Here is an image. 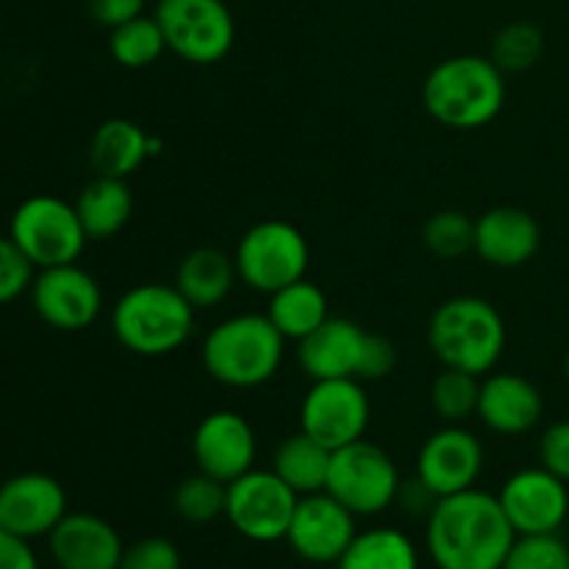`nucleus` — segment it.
Masks as SVG:
<instances>
[{
  "label": "nucleus",
  "instance_id": "nucleus-18",
  "mask_svg": "<svg viewBox=\"0 0 569 569\" xmlns=\"http://www.w3.org/2000/svg\"><path fill=\"white\" fill-rule=\"evenodd\" d=\"M48 548L59 569H120L126 553L114 526L87 511H67L50 531Z\"/></svg>",
  "mask_w": 569,
  "mask_h": 569
},
{
  "label": "nucleus",
  "instance_id": "nucleus-30",
  "mask_svg": "<svg viewBox=\"0 0 569 569\" xmlns=\"http://www.w3.org/2000/svg\"><path fill=\"white\" fill-rule=\"evenodd\" d=\"M228 503V483L217 481V478L206 476V472H194V476L183 478L178 483L176 495H172V509L189 526H209L217 517H226Z\"/></svg>",
  "mask_w": 569,
  "mask_h": 569
},
{
  "label": "nucleus",
  "instance_id": "nucleus-10",
  "mask_svg": "<svg viewBox=\"0 0 569 569\" xmlns=\"http://www.w3.org/2000/svg\"><path fill=\"white\" fill-rule=\"evenodd\" d=\"M300 495L272 470H250L228 483L226 520L239 537L259 545L287 539Z\"/></svg>",
  "mask_w": 569,
  "mask_h": 569
},
{
  "label": "nucleus",
  "instance_id": "nucleus-29",
  "mask_svg": "<svg viewBox=\"0 0 569 569\" xmlns=\"http://www.w3.org/2000/svg\"><path fill=\"white\" fill-rule=\"evenodd\" d=\"M478 398H481V378L472 372L442 367L431 383V409L445 426H461L478 415Z\"/></svg>",
  "mask_w": 569,
  "mask_h": 569
},
{
  "label": "nucleus",
  "instance_id": "nucleus-17",
  "mask_svg": "<svg viewBox=\"0 0 569 569\" xmlns=\"http://www.w3.org/2000/svg\"><path fill=\"white\" fill-rule=\"evenodd\" d=\"M67 515V492L44 472H22L0 483V528L22 539L50 537Z\"/></svg>",
  "mask_w": 569,
  "mask_h": 569
},
{
  "label": "nucleus",
  "instance_id": "nucleus-13",
  "mask_svg": "<svg viewBox=\"0 0 569 569\" xmlns=\"http://www.w3.org/2000/svg\"><path fill=\"white\" fill-rule=\"evenodd\" d=\"M31 303L39 320L56 331H83L103 309L98 281L78 264H59L39 270L31 283Z\"/></svg>",
  "mask_w": 569,
  "mask_h": 569
},
{
  "label": "nucleus",
  "instance_id": "nucleus-20",
  "mask_svg": "<svg viewBox=\"0 0 569 569\" xmlns=\"http://www.w3.org/2000/svg\"><path fill=\"white\" fill-rule=\"evenodd\" d=\"M545 398L531 378L520 372H489L481 378L478 420L503 437H522L539 426Z\"/></svg>",
  "mask_w": 569,
  "mask_h": 569
},
{
  "label": "nucleus",
  "instance_id": "nucleus-7",
  "mask_svg": "<svg viewBox=\"0 0 569 569\" xmlns=\"http://www.w3.org/2000/svg\"><path fill=\"white\" fill-rule=\"evenodd\" d=\"M233 261L242 283L256 292L272 295L306 278L311 261L309 239L287 220L256 222L239 239Z\"/></svg>",
  "mask_w": 569,
  "mask_h": 569
},
{
  "label": "nucleus",
  "instance_id": "nucleus-9",
  "mask_svg": "<svg viewBox=\"0 0 569 569\" xmlns=\"http://www.w3.org/2000/svg\"><path fill=\"white\" fill-rule=\"evenodd\" d=\"M400 472L392 456L378 445L359 439L333 450L326 492L348 506L356 517H372L398 503Z\"/></svg>",
  "mask_w": 569,
  "mask_h": 569
},
{
  "label": "nucleus",
  "instance_id": "nucleus-31",
  "mask_svg": "<svg viewBox=\"0 0 569 569\" xmlns=\"http://www.w3.org/2000/svg\"><path fill=\"white\" fill-rule=\"evenodd\" d=\"M545 53V33L537 22L515 20L500 28L492 39L489 59L503 72H528Z\"/></svg>",
  "mask_w": 569,
  "mask_h": 569
},
{
  "label": "nucleus",
  "instance_id": "nucleus-27",
  "mask_svg": "<svg viewBox=\"0 0 569 569\" xmlns=\"http://www.w3.org/2000/svg\"><path fill=\"white\" fill-rule=\"evenodd\" d=\"M337 569H420V556L398 528H370L356 533Z\"/></svg>",
  "mask_w": 569,
  "mask_h": 569
},
{
  "label": "nucleus",
  "instance_id": "nucleus-16",
  "mask_svg": "<svg viewBox=\"0 0 569 569\" xmlns=\"http://www.w3.org/2000/svg\"><path fill=\"white\" fill-rule=\"evenodd\" d=\"M192 459L200 472L222 483L253 470L256 433L239 411L220 409L206 415L192 433Z\"/></svg>",
  "mask_w": 569,
  "mask_h": 569
},
{
  "label": "nucleus",
  "instance_id": "nucleus-15",
  "mask_svg": "<svg viewBox=\"0 0 569 569\" xmlns=\"http://www.w3.org/2000/svg\"><path fill=\"white\" fill-rule=\"evenodd\" d=\"M483 470V445L461 426H442L422 442L417 453V478L437 498L476 487Z\"/></svg>",
  "mask_w": 569,
  "mask_h": 569
},
{
  "label": "nucleus",
  "instance_id": "nucleus-3",
  "mask_svg": "<svg viewBox=\"0 0 569 569\" xmlns=\"http://www.w3.org/2000/svg\"><path fill=\"white\" fill-rule=\"evenodd\" d=\"M194 311L176 283H137L111 309V331L128 353L159 359L189 342Z\"/></svg>",
  "mask_w": 569,
  "mask_h": 569
},
{
  "label": "nucleus",
  "instance_id": "nucleus-41",
  "mask_svg": "<svg viewBox=\"0 0 569 569\" xmlns=\"http://www.w3.org/2000/svg\"><path fill=\"white\" fill-rule=\"evenodd\" d=\"M565 378H567V383H569V350H567V356H565Z\"/></svg>",
  "mask_w": 569,
  "mask_h": 569
},
{
  "label": "nucleus",
  "instance_id": "nucleus-11",
  "mask_svg": "<svg viewBox=\"0 0 569 569\" xmlns=\"http://www.w3.org/2000/svg\"><path fill=\"white\" fill-rule=\"evenodd\" d=\"M370 426V398L359 378L315 381L300 403V431L328 450H339L365 439Z\"/></svg>",
  "mask_w": 569,
  "mask_h": 569
},
{
  "label": "nucleus",
  "instance_id": "nucleus-26",
  "mask_svg": "<svg viewBox=\"0 0 569 569\" xmlns=\"http://www.w3.org/2000/svg\"><path fill=\"white\" fill-rule=\"evenodd\" d=\"M331 456L333 450H328L326 445L317 442V439L309 437L306 431H298L292 433V437L283 439L276 448V456H272V472H276L281 481H287L300 498H303V495L326 492Z\"/></svg>",
  "mask_w": 569,
  "mask_h": 569
},
{
  "label": "nucleus",
  "instance_id": "nucleus-12",
  "mask_svg": "<svg viewBox=\"0 0 569 569\" xmlns=\"http://www.w3.org/2000/svg\"><path fill=\"white\" fill-rule=\"evenodd\" d=\"M356 515L328 492L303 495L287 531L289 548L309 565H337L356 539Z\"/></svg>",
  "mask_w": 569,
  "mask_h": 569
},
{
  "label": "nucleus",
  "instance_id": "nucleus-4",
  "mask_svg": "<svg viewBox=\"0 0 569 569\" xmlns=\"http://www.w3.org/2000/svg\"><path fill=\"white\" fill-rule=\"evenodd\" d=\"M506 322L489 300L476 295L445 300L428 322V348L442 367L483 378L506 350Z\"/></svg>",
  "mask_w": 569,
  "mask_h": 569
},
{
  "label": "nucleus",
  "instance_id": "nucleus-40",
  "mask_svg": "<svg viewBox=\"0 0 569 569\" xmlns=\"http://www.w3.org/2000/svg\"><path fill=\"white\" fill-rule=\"evenodd\" d=\"M398 503L403 506V509L409 511V515H417V517L426 515V520H428V515H431L433 506L439 503V498L431 492V489L426 487V483L420 481V478L415 476V478H411V481L400 483Z\"/></svg>",
  "mask_w": 569,
  "mask_h": 569
},
{
  "label": "nucleus",
  "instance_id": "nucleus-36",
  "mask_svg": "<svg viewBox=\"0 0 569 569\" xmlns=\"http://www.w3.org/2000/svg\"><path fill=\"white\" fill-rule=\"evenodd\" d=\"M398 367V348L383 333H367L365 356H361L359 381H383Z\"/></svg>",
  "mask_w": 569,
  "mask_h": 569
},
{
  "label": "nucleus",
  "instance_id": "nucleus-14",
  "mask_svg": "<svg viewBox=\"0 0 569 569\" xmlns=\"http://www.w3.org/2000/svg\"><path fill=\"white\" fill-rule=\"evenodd\" d=\"M517 537L559 533L569 517V483L539 467L515 472L498 492Z\"/></svg>",
  "mask_w": 569,
  "mask_h": 569
},
{
  "label": "nucleus",
  "instance_id": "nucleus-1",
  "mask_svg": "<svg viewBox=\"0 0 569 569\" xmlns=\"http://www.w3.org/2000/svg\"><path fill=\"white\" fill-rule=\"evenodd\" d=\"M515 539L498 495L476 487L439 498L428 515L426 548L437 569H503Z\"/></svg>",
  "mask_w": 569,
  "mask_h": 569
},
{
  "label": "nucleus",
  "instance_id": "nucleus-23",
  "mask_svg": "<svg viewBox=\"0 0 569 569\" xmlns=\"http://www.w3.org/2000/svg\"><path fill=\"white\" fill-rule=\"evenodd\" d=\"M237 261L217 248H194L183 256L176 272V287L194 309H214L237 283Z\"/></svg>",
  "mask_w": 569,
  "mask_h": 569
},
{
  "label": "nucleus",
  "instance_id": "nucleus-32",
  "mask_svg": "<svg viewBox=\"0 0 569 569\" xmlns=\"http://www.w3.org/2000/svg\"><path fill=\"white\" fill-rule=\"evenodd\" d=\"M422 242H426V248L431 250L437 259H461V256L470 253L472 244H476V220H470L465 211L456 209L437 211V214L428 217V222L422 226Z\"/></svg>",
  "mask_w": 569,
  "mask_h": 569
},
{
  "label": "nucleus",
  "instance_id": "nucleus-34",
  "mask_svg": "<svg viewBox=\"0 0 569 569\" xmlns=\"http://www.w3.org/2000/svg\"><path fill=\"white\" fill-rule=\"evenodd\" d=\"M33 264L11 239H0V303H11L33 283Z\"/></svg>",
  "mask_w": 569,
  "mask_h": 569
},
{
  "label": "nucleus",
  "instance_id": "nucleus-38",
  "mask_svg": "<svg viewBox=\"0 0 569 569\" xmlns=\"http://www.w3.org/2000/svg\"><path fill=\"white\" fill-rule=\"evenodd\" d=\"M89 14L103 28H117L133 17L144 14V0H87Z\"/></svg>",
  "mask_w": 569,
  "mask_h": 569
},
{
  "label": "nucleus",
  "instance_id": "nucleus-21",
  "mask_svg": "<svg viewBox=\"0 0 569 569\" xmlns=\"http://www.w3.org/2000/svg\"><path fill=\"white\" fill-rule=\"evenodd\" d=\"M367 333L348 317H328L315 333L298 342V365L311 381L359 378Z\"/></svg>",
  "mask_w": 569,
  "mask_h": 569
},
{
  "label": "nucleus",
  "instance_id": "nucleus-8",
  "mask_svg": "<svg viewBox=\"0 0 569 569\" xmlns=\"http://www.w3.org/2000/svg\"><path fill=\"white\" fill-rule=\"evenodd\" d=\"M153 17L167 50L187 64H217L231 53L237 39V22L226 0H159Z\"/></svg>",
  "mask_w": 569,
  "mask_h": 569
},
{
  "label": "nucleus",
  "instance_id": "nucleus-6",
  "mask_svg": "<svg viewBox=\"0 0 569 569\" xmlns=\"http://www.w3.org/2000/svg\"><path fill=\"white\" fill-rule=\"evenodd\" d=\"M9 239L39 270L76 264L89 242L76 203H67L56 194H33L22 200L11 217Z\"/></svg>",
  "mask_w": 569,
  "mask_h": 569
},
{
  "label": "nucleus",
  "instance_id": "nucleus-2",
  "mask_svg": "<svg viewBox=\"0 0 569 569\" xmlns=\"http://www.w3.org/2000/svg\"><path fill=\"white\" fill-rule=\"evenodd\" d=\"M422 103L445 128L476 131L503 111L506 72L487 56H450L428 72Z\"/></svg>",
  "mask_w": 569,
  "mask_h": 569
},
{
  "label": "nucleus",
  "instance_id": "nucleus-19",
  "mask_svg": "<svg viewBox=\"0 0 569 569\" xmlns=\"http://www.w3.org/2000/svg\"><path fill=\"white\" fill-rule=\"evenodd\" d=\"M542 228L537 217L517 206H498L476 220L472 253L498 270H517L539 253Z\"/></svg>",
  "mask_w": 569,
  "mask_h": 569
},
{
  "label": "nucleus",
  "instance_id": "nucleus-28",
  "mask_svg": "<svg viewBox=\"0 0 569 569\" xmlns=\"http://www.w3.org/2000/svg\"><path fill=\"white\" fill-rule=\"evenodd\" d=\"M164 50V33H161L156 17L139 14L133 20L122 22V26L111 28L109 53L126 70H144V67L156 64Z\"/></svg>",
  "mask_w": 569,
  "mask_h": 569
},
{
  "label": "nucleus",
  "instance_id": "nucleus-22",
  "mask_svg": "<svg viewBox=\"0 0 569 569\" xmlns=\"http://www.w3.org/2000/svg\"><path fill=\"white\" fill-rule=\"evenodd\" d=\"M156 142L126 117H114L98 126L89 144V164L98 176L128 178L142 167L148 156L156 153Z\"/></svg>",
  "mask_w": 569,
  "mask_h": 569
},
{
  "label": "nucleus",
  "instance_id": "nucleus-37",
  "mask_svg": "<svg viewBox=\"0 0 569 569\" xmlns=\"http://www.w3.org/2000/svg\"><path fill=\"white\" fill-rule=\"evenodd\" d=\"M539 465L569 483V420H559L539 439Z\"/></svg>",
  "mask_w": 569,
  "mask_h": 569
},
{
  "label": "nucleus",
  "instance_id": "nucleus-39",
  "mask_svg": "<svg viewBox=\"0 0 569 569\" xmlns=\"http://www.w3.org/2000/svg\"><path fill=\"white\" fill-rule=\"evenodd\" d=\"M0 569H39L31 542L0 528Z\"/></svg>",
  "mask_w": 569,
  "mask_h": 569
},
{
  "label": "nucleus",
  "instance_id": "nucleus-5",
  "mask_svg": "<svg viewBox=\"0 0 569 569\" xmlns=\"http://www.w3.org/2000/svg\"><path fill=\"white\" fill-rule=\"evenodd\" d=\"M287 339L267 315H237L217 322L203 339V367L217 383L256 389L281 370Z\"/></svg>",
  "mask_w": 569,
  "mask_h": 569
},
{
  "label": "nucleus",
  "instance_id": "nucleus-24",
  "mask_svg": "<svg viewBox=\"0 0 569 569\" xmlns=\"http://www.w3.org/2000/svg\"><path fill=\"white\" fill-rule=\"evenodd\" d=\"M76 211L89 239H111L131 222L133 194L126 178L94 176L78 194Z\"/></svg>",
  "mask_w": 569,
  "mask_h": 569
},
{
  "label": "nucleus",
  "instance_id": "nucleus-25",
  "mask_svg": "<svg viewBox=\"0 0 569 569\" xmlns=\"http://www.w3.org/2000/svg\"><path fill=\"white\" fill-rule=\"evenodd\" d=\"M267 317L287 342L289 339L303 342L309 333H315L331 317V309H328L326 292L317 283H311L309 278H300V281L270 295Z\"/></svg>",
  "mask_w": 569,
  "mask_h": 569
},
{
  "label": "nucleus",
  "instance_id": "nucleus-33",
  "mask_svg": "<svg viewBox=\"0 0 569 569\" xmlns=\"http://www.w3.org/2000/svg\"><path fill=\"white\" fill-rule=\"evenodd\" d=\"M503 569H569V545L559 533L517 537Z\"/></svg>",
  "mask_w": 569,
  "mask_h": 569
},
{
  "label": "nucleus",
  "instance_id": "nucleus-35",
  "mask_svg": "<svg viewBox=\"0 0 569 569\" xmlns=\"http://www.w3.org/2000/svg\"><path fill=\"white\" fill-rule=\"evenodd\" d=\"M120 569H181V550L164 537H144L126 548Z\"/></svg>",
  "mask_w": 569,
  "mask_h": 569
}]
</instances>
